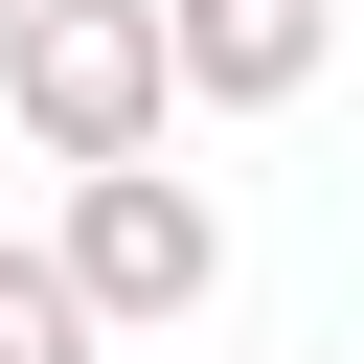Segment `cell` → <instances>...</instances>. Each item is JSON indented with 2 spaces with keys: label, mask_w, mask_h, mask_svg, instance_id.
Wrapping results in <instances>:
<instances>
[{
  "label": "cell",
  "mask_w": 364,
  "mask_h": 364,
  "mask_svg": "<svg viewBox=\"0 0 364 364\" xmlns=\"http://www.w3.org/2000/svg\"><path fill=\"white\" fill-rule=\"evenodd\" d=\"M0 114L46 136V182L159 159V136H182V46H159V0H23V23H0Z\"/></svg>",
  "instance_id": "obj_1"
},
{
  "label": "cell",
  "mask_w": 364,
  "mask_h": 364,
  "mask_svg": "<svg viewBox=\"0 0 364 364\" xmlns=\"http://www.w3.org/2000/svg\"><path fill=\"white\" fill-rule=\"evenodd\" d=\"M46 250H68V296H91L114 341H182V318L228 296V205H205L182 159H91V182L46 205Z\"/></svg>",
  "instance_id": "obj_2"
},
{
  "label": "cell",
  "mask_w": 364,
  "mask_h": 364,
  "mask_svg": "<svg viewBox=\"0 0 364 364\" xmlns=\"http://www.w3.org/2000/svg\"><path fill=\"white\" fill-rule=\"evenodd\" d=\"M159 46H182V114H296L341 68V0H159Z\"/></svg>",
  "instance_id": "obj_3"
},
{
  "label": "cell",
  "mask_w": 364,
  "mask_h": 364,
  "mask_svg": "<svg viewBox=\"0 0 364 364\" xmlns=\"http://www.w3.org/2000/svg\"><path fill=\"white\" fill-rule=\"evenodd\" d=\"M0 364H114V318L68 296V250H46V228H0Z\"/></svg>",
  "instance_id": "obj_4"
},
{
  "label": "cell",
  "mask_w": 364,
  "mask_h": 364,
  "mask_svg": "<svg viewBox=\"0 0 364 364\" xmlns=\"http://www.w3.org/2000/svg\"><path fill=\"white\" fill-rule=\"evenodd\" d=\"M0 23H23V0H0Z\"/></svg>",
  "instance_id": "obj_5"
}]
</instances>
